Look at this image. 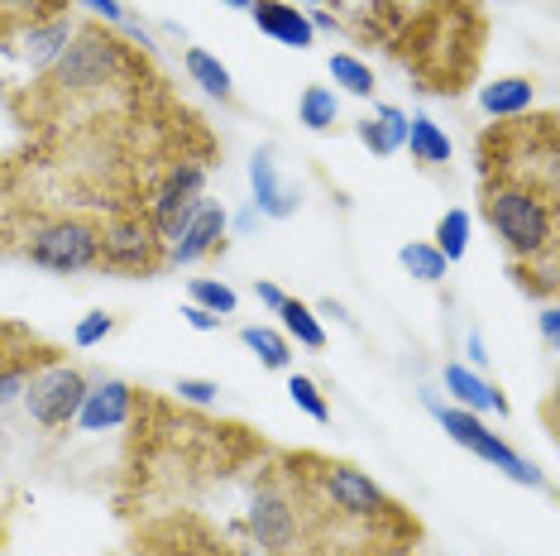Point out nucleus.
Listing matches in <instances>:
<instances>
[{"mask_svg": "<svg viewBox=\"0 0 560 556\" xmlns=\"http://www.w3.org/2000/svg\"><path fill=\"white\" fill-rule=\"evenodd\" d=\"M427 408L431 417L441 422V432L451 437V441H460V447L469 451V456H479L483 465H493V471H503L513 485H527V489H546V475L532 465L527 456H517L513 447L499 437V432H489V427L479 422V413H465V408H445V403L436 398H427Z\"/></svg>", "mask_w": 560, "mask_h": 556, "instance_id": "nucleus-3", "label": "nucleus"}, {"mask_svg": "<svg viewBox=\"0 0 560 556\" xmlns=\"http://www.w3.org/2000/svg\"><path fill=\"white\" fill-rule=\"evenodd\" d=\"M316 312H322V317H336V322H350V317H346V308H340V302H330V298H326Z\"/></svg>", "mask_w": 560, "mask_h": 556, "instance_id": "nucleus-36", "label": "nucleus"}, {"mask_svg": "<svg viewBox=\"0 0 560 556\" xmlns=\"http://www.w3.org/2000/svg\"><path fill=\"white\" fill-rule=\"evenodd\" d=\"M354 135H360V144L369 149V154L388 159L407 144V116L398 106H374V116H364L360 125H354Z\"/></svg>", "mask_w": 560, "mask_h": 556, "instance_id": "nucleus-17", "label": "nucleus"}, {"mask_svg": "<svg viewBox=\"0 0 560 556\" xmlns=\"http://www.w3.org/2000/svg\"><path fill=\"white\" fill-rule=\"evenodd\" d=\"M183 317H187V326H192V332H221V317H215V312H207V308H197V302H187Z\"/></svg>", "mask_w": 560, "mask_h": 556, "instance_id": "nucleus-32", "label": "nucleus"}, {"mask_svg": "<svg viewBox=\"0 0 560 556\" xmlns=\"http://www.w3.org/2000/svg\"><path fill=\"white\" fill-rule=\"evenodd\" d=\"M221 5H231V10H249L254 0H221Z\"/></svg>", "mask_w": 560, "mask_h": 556, "instance_id": "nucleus-38", "label": "nucleus"}, {"mask_svg": "<svg viewBox=\"0 0 560 556\" xmlns=\"http://www.w3.org/2000/svg\"><path fill=\"white\" fill-rule=\"evenodd\" d=\"M249 15L259 24V34H269V39H278L283 48H312V39H316L307 10L288 5V0H254Z\"/></svg>", "mask_w": 560, "mask_h": 556, "instance_id": "nucleus-13", "label": "nucleus"}, {"mask_svg": "<svg viewBox=\"0 0 560 556\" xmlns=\"http://www.w3.org/2000/svg\"><path fill=\"white\" fill-rule=\"evenodd\" d=\"M288 398L298 403V408L307 413L312 422H330V403L322 398V389H316V379H307V374H292V379H288Z\"/></svg>", "mask_w": 560, "mask_h": 556, "instance_id": "nucleus-27", "label": "nucleus"}, {"mask_svg": "<svg viewBox=\"0 0 560 556\" xmlns=\"http://www.w3.org/2000/svg\"><path fill=\"white\" fill-rule=\"evenodd\" d=\"M225 231H231V217H225L221 201L201 197L192 221L183 225V235L168 245V255H163V269H187V264H201L207 255H215V250L225 245Z\"/></svg>", "mask_w": 560, "mask_h": 556, "instance_id": "nucleus-10", "label": "nucleus"}, {"mask_svg": "<svg viewBox=\"0 0 560 556\" xmlns=\"http://www.w3.org/2000/svg\"><path fill=\"white\" fill-rule=\"evenodd\" d=\"M86 389H92V384H86L82 370H72V364L54 360V364H44V370L30 374V384H24L20 403H24V413H30L34 422L54 432V427H68L72 417H78Z\"/></svg>", "mask_w": 560, "mask_h": 556, "instance_id": "nucleus-6", "label": "nucleus"}, {"mask_svg": "<svg viewBox=\"0 0 560 556\" xmlns=\"http://www.w3.org/2000/svg\"><path fill=\"white\" fill-rule=\"evenodd\" d=\"M483 221L513 259H541L556 250V193L532 183L483 178Z\"/></svg>", "mask_w": 560, "mask_h": 556, "instance_id": "nucleus-1", "label": "nucleus"}, {"mask_svg": "<svg viewBox=\"0 0 560 556\" xmlns=\"http://www.w3.org/2000/svg\"><path fill=\"white\" fill-rule=\"evenodd\" d=\"M278 317H283V332L298 340V346H307V350H322L326 346V326H322V317H316L307 302L288 298L283 308H278Z\"/></svg>", "mask_w": 560, "mask_h": 556, "instance_id": "nucleus-20", "label": "nucleus"}, {"mask_svg": "<svg viewBox=\"0 0 560 556\" xmlns=\"http://www.w3.org/2000/svg\"><path fill=\"white\" fill-rule=\"evenodd\" d=\"M398 264L412 278H422V283H441L445 278V269H451V264L441 259V250L436 245H427V240H412V245H402L398 250Z\"/></svg>", "mask_w": 560, "mask_h": 556, "instance_id": "nucleus-23", "label": "nucleus"}, {"mask_svg": "<svg viewBox=\"0 0 560 556\" xmlns=\"http://www.w3.org/2000/svg\"><path fill=\"white\" fill-rule=\"evenodd\" d=\"M307 20H312V30H336V15H326V10H316Z\"/></svg>", "mask_w": 560, "mask_h": 556, "instance_id": "nucleus-37", "label": "nucleus"}, {"mask_svg": "<svg viewBox=\"0 0 560 556\" xmlns=\"http://www.w3.org/2000/svg\"><path fill=\"white\" fill-rule=\"evenodd\" d=\"M298 120L307 125V130L316 135H326V130H336V120H340V96L330 92V86H307L298 101Z\"/></svg>", "mask_w": 560, "mask_h": 556, "instance_id": "nucleus-21", "label": "nucleus"}, {"mask_svg": "<svg viewBox=\"0 0 560 556\" xmlns=\"http://www.w3.org/2000/svg\"><path fill=\"white\" fill-rule=\"evenodd\" d=\"M445 389H451V398L460 403L465 413H499V417H508L513 408H508V398L499 394V389L489 384L483 374H475L469 364H445Z\"/></svg>", "mask_w": 560, "mask_h": 556, "instance_id": "nucleus-14", "label": "nucleus"}, {"mask_svg": "<svg viewBox=\"0 0 560 556\" xmlns=\"http://www.w3.org/2000/svg\"><path fill=\"white\" fill-rule=\"evenodd\" d=\"M254 298H259L269 312H278V308H283V302H288V293H283V288H278V283H254Z\"/></svg>", "mask_w": 560, "mask_h": 556, "instance_id": "nucleus-33", "label": "nucleus"}, {"mask_svg": "<svg viewBox=\"0 0 560 556\" xmlns=\"http://www.w3.org/2000/svg\"><path fill=\"white\" fill-rule=\"evenodd\" d=\"M72 20L68 15H54V20H34L30 30H24V39H20V54L30 68H54V62L62 58V48H68L72 39Z\"/></svg>", "mask_w": 560, "mask_h": 556, "instance_id": "nucleus-15", "label": "nucleus"}, {"mask_svg": "<svg viewBox=\"0 0 560 556\" xmlns=\"http://www.w3.org/2000/svg\"><path fill=\"white\" fill-rule=\"evenodd\" d=\"M249 187H254V211H264V217L273 221H288L292 211H298V187H288L283 178H278V163H273V149H254L249 159Z\"/></svg>", "mask_w": 560, "mask_h": 556, "instance_id": "nucleus-12", "label": "nucleus"}, {"mask_svg": "<svg viewBox=\"0 0 560 556\" xmlns=\"http://www.w3.org/2000/svg\"><path fill=\"white\" fill-rule=\"evenodd\" d=\"M30 264H39L48 274H82L101 259V231L82 217H54L39 221L24 240Z\"/></svg>", "mask_w": 560, "mask_h": 556, "instance_id": "nucleus-5", "label": "nucleus"}, {"mask_svg": "<svg viewBox=\"0 0 560 556\" xmlns=\"http://www.w3.org/2000/svg\"><path fill=\"white\" fill-rule=\"evenodd\" d=\"M110 332H116V317L110 312H86V317L72 326V346H82V350H92V346H101Z\"/></svg>", "mask_w": 560, "mask_h": 556, "instance_id": "nucleus-28", "label": "nucleus"}, {"mask_svg": "<svg viewBox=\"0 0 560 556\" xmlns=\"http://www.w3.org/2000/svg\"><path fill=\"white\" fill-rule=\"evenodd\" d=\"M288 5H326V0H288Z\"/></svg>", "mask_w": 560, "mask_h": 556, "instance_id": "nucleus-39", "label": "nucleus"}, {"mask_svg": "<svg viewBox=\"0 0 560 556\" xmlns=\"http://www.w3.org/2000/svg\"><path fill=\"white\" fill-rule=\"evenodd\" d=\"M431 245L441 250V259L445 264H455V259H465V250H469V211H445V217L436 221V240Z\"/></svg>", "mask_w": 560, "mask_h": 556, "instance_id": "nucleus-24", "label": "nucleus"}, {"mask_svg": "<svg viewBox=\"0 0 560 556\" xmlns=\"http://www.w3.org/2000/svg\"><path fill=\"white\" fill-rule=\"evenodd\" d=\"M183 62H187V78H192L201 92H211V96H231L235 92V78H231V68H225L215 54H207V48H187L183 54Z\"/></svg>", "mask_w": 560, "mask_h": 556, "instance_id": "nucleus-19", "label": "nucleus"}, {"mask_svg": "<svg viewBox=\"0 0 560 556\" xmlns=\"http://www.w3.org/2000/svg\"><path fill=\"white\" fill-rule=\"evenodd\" d=\"M532 101H537V82L532 78H493L479 86V106H483V116H493V120L527 116Z\"/></svg>", "mask_w": 560, "mask_h": 556, "instance_id": "nucleus-16", "label": "nucleus"}, {"mask_svg": "<svg viewBox=\"0 0 560 556\" xmlns=\"http://www.w3.org/2000/svg\"><path fill=\"white\" fill-rule=\"evenodd\" d=\"M192 302H197V308H207V312H215L221 322L240 308L235 288L231 283H215V278H192Z\"/></svg>", "mask_w": 560, "mask_h": 556, "instance_id": "nucleus-26", "label": "nucleus"}, {"mask_svg": "<svg viewBox=\"0 0 560 556\" xmlns=\"http://www.w3.org/2000/svg\"><path fill=\"white\" fill-rule=\"evenodd\" d=\"M249 533L269 556H292L302 547V509L283 485H264L249 503Z\"/></svg>", "mask_w": 560, "mask_h": 556, "instance_id": "nucleus-8", "label": "nucleus"}, {"mask_svg": "<svg viewBox=\"0 0 560 556\" xmlns=\"http://www.w3.org/2000/svg\"><path fill=\"white\" fill-rule=\"evenodd\" d=\"M240 340H245L254 356H259L264 370H288V364H292L288 336H278L273 326H245V332H240Z\"/></svg>", "mask_w": 560, "mask_h": 556, "instance_id": "nucleus-22", "label": "nucleus"}, {"mask_svg": "<svg viewBox=\"0 0 560 556\" xmlns=\"http://www.w3.org/2000/svg\"><path fill=\"white\" fill-rule=\"evenodd\" d=\"M465 350H469V360H475V364H489V350H483V340H479V336H469V340H465Z\"/></svg>", "mask_w": 560, "mask_h": 556, "instance_id": "nucleus-35", "label": "nucleus"}, {"mask_svg": "<svg viewBox=\"0 0 560 556\" xmlns=\"http://www.w3.org/2000/svg\"><path fill=\"white\" fill-rule=\"evenodd\" d=\"M62 10H72V5H62V0H0V15H20V20H54L62 15Z\"/></svg>", "mask_w": 560, "mask_h": 556, "instance_id": "nucleus-29", "label": "nucleus"}, {"mask_svg": "<svg viewBox=\"0 0 560 556\" xmlns=\"http://www.w3.org/2000/svg\"><path fill=\"white\" fill-rule=\"evenodd\" d=\"M407 144H412V159L422 163V169L451 163V135H445L431 116H407Z\"/></svg>", "mask_w": 560, "mask_h": 556, "instance_id": "nucleus-18", "label": "nucleus"}, {"mask_svg": "<svg viewBox=\"0 0 560 556\" xmlns=\"http://www.w3.org/2000/svg\"><path fill=\"white\" fill-rule=\"evenodd\" d=\"M130 413H135V389L125 384V379H101V384L86 389L72 422H78L82 432H110V427L130 422Z\"/></svg>", "mask_w": 560, "mask_h": 556, "instance_id": "nucleus-11", "label": "nucleus"}, {"mask_svg": "<svg viewBox=\"0 0 560 556\" xmlns=\"http://www.w3.org/2000/svg\"><path fill=\"white\" fill-rule=\"evenodd\" d=\"M125 68V44L110 39L101 30H78L62 48V58L54 62V86H62L68 96H92L101 86H110Z\"/></svg>", "mask_w": 560, "mask_h": 556, "instance_id": "nucleus-4", "label": "nucleus"}, {"mask_svg": "<svg viewBox=\"0 0 560 556\" xmlns=\"http://www.w3.org/2000/svg\"><path fill=\"white\" fill-rule=\"evenodd\" d=\"M541 336L556 346V336H560V312H556V308H546V312H541Z\"/></svg>", "mask_w": 560, "mask_h": 556, "instance_id": "nucleus-34", "label": "nucleus"}, {"mask_svg": "<svg viewBox=\"0 0 560 556\" xmlns=\"http://www.w3.org/2000/svg\"><path fill=\"white\" fill-rule=\"evenodd\" d=\"M168 245L159 240V231L149 225V217H116L101 231V259L116 274H159Z\"/></svg>", "mask_w": 560, "mask_h": 556, "instance_id": "nucleus-7", "label": "nucleus"}, {"mask_svg": "<svg viewBox=\"0 0 560 556\" xmlns=\"http://www.w3.org/2000/svg\"><path fill=\"white\" fill-rule=\"evenodd\" d=\"M201 187H207V169L201 163H177V169L154 187V201H149V225L159 231L163 245H173L183 235V225L192 221Z\"/></svg>", "mask_w": 560, "mask_h": 556, "instance_id": "nucleus-9", "label": "nucleus"}, {"mask_svg": "<svg viewBox=\"0 0 560 556\" xmlns=\"http://www.w3.org/2000/svg\"><path fill=\"white\" fill-rule=\"evenodd\" d=\"M307 461L316 465V471L302 475L307 499L322 513L336 518V523H360L369 533H378L384 523H402V509L364 471H354L346 461H322V456H307Z\"/></svg>", "mask_w": 560, "mask_h": 556, "instance_id": "nucleus-2", "label": "nucleus"}, {"mask_svg": "<svg viewBox=\"0 0 560 556\" xmlns=\"http://www.w3.org/2000/svg\"><path fill=\"white\" fill-rule=\"evenodd\" d=\"M173 394L183 398V403H192V408H207V403H215V394H221V389H215L211 379H177Z\"/></svg>", "mask_w": 560, "mask_h": 556, "instance_id": "nucleus-30", "label": "nucleus"}, {"mask_svg": "<svg viewBox=\"0 0 560 556\" xmlns=\"http://www.w3.org/2000/svg\"><path fill=\"white\" fill-rule=\"evenodd\" d=\"M82 10H92V15H101V20H110V24H125L130 30V20H125V10H120V0H78Z\"/></svg>", "mask_w": 560, "mask_h": 556, "instance_id": "nucleus-31", "label": "nucleus"}, {"mask_svg": "<svg viewBox=\"0 0 560 556\" xmlns=\"http://www.w3.org/2000/svg\"><path fill=\"white\" fill-rule=\"evenodd\" d=\"M330 78H336V86H346L350 96H374V68L354 54H330Z\"/></svg>", "mask_w": 560, "mask_h": 556, "instance_id": "nucleus-25", "label": "nucleus"}]
</instances>
